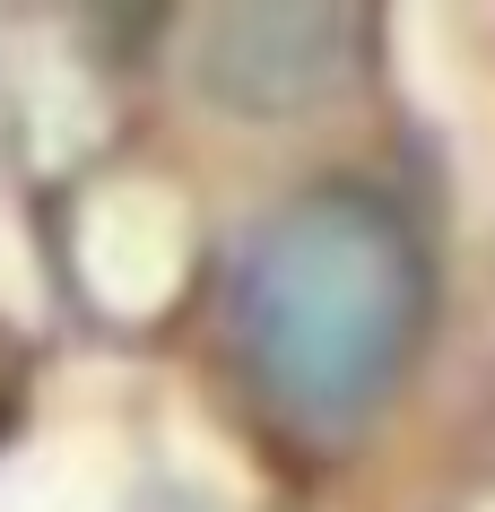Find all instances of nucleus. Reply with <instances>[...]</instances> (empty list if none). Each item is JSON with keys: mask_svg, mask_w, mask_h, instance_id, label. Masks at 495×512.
Returning a JSON list of instances; mask_svg holds the SVG:
<instances>
[{"mask_svg": "<svg viewBox=\"0 0 495 512\" xmlns=\"http://www.w3.org/2000/svg\"><path fill=\"white\" fill-rule=\"evenodd\" d=\"M435 322L417 217L374 183L278 200L226 270V339L252 400L304 443H348L391 408Z\"/></svg>", "mask_w": 495, "mask_h": 512, "instance_id": "obj_1", "label": "nucleus"}, {"mask_svg": "<svg viewBox=\"0 0 495 512\" xmlns=\"http://www.w3.org/2000/svg\"><path fill=\"white\" fill-rule=\"evenodd\" d=\"M374 18L365 9H322V0H261V9H218L192 35L200 96L244 122H304L339 105L365 79Z\"/></svg>", "mask_w": 495, "mask_h": 512, "instance_id": "obj_2", "label": "nucleus"}]
</instances>
